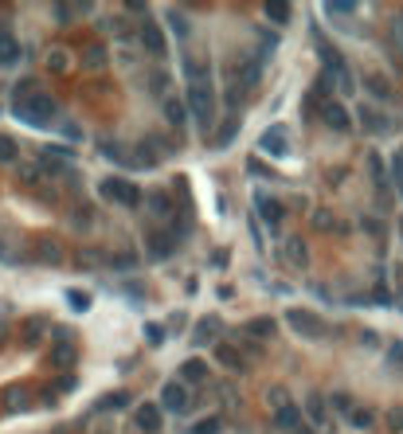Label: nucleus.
<instances>
[{"label": "nucleus", "instance_id": "obj_38", "mask_svg": "<svg viewBox=\"0 0 403 434\" xmlns=\"http://www.w3.org/2000/svg\"><path fill=\"white\" fill-rule=\"evenodd\" d=\"M309 415H313L318 422H325V403H321L318 395H313V403H309Z\"/></svg>", "mask_w": 403, "mask_h": 434}, {"label": "nucleus", "instance_id": "obj_15", "mask_svg": "<svg viewBox=\"0 0 403 434\" xmlns=\"http://www.w3.org/2000/svg\"><path fill=\"white\" fill-rule=\"evenodd\" d=\"M20 59V43L12 32H0V63H16Z\"/></svg>", "mask_w": 403, "mask_h": 434}, {"label": "nucleus", "instance_id": "obj_1", "mask_svg": "<svg viewBox=\"0 0 403 434\" xmlns=\"http://www.w3.org/2000/svg\"><path fill=\"white\" fill-rule=\"evenodd\" d=\"M12 110L16 118L28 121V125H51V121L59 118V106H55V98L36 90L32 83H20L12 94Z\"/></svg>", "mask_w": 403, "mask_h": 434}, {"label": "nucleus", "instance_id": "obj_6", "mask_svg": "<svg viewBox=\"0 0 403 434\" xmlns=\"http://www.w3.org/2000/svg\"><path fill=\"white\" fill-rule=\"evenodd\" d=\"M321 118H325L329 130H349L353 125V118H349V110L341 102H321Z\"/></svg>", "mask_w": 403, "mask_h": 434}, {"label": "nucleus", "instance_id": "obj_22", "mask_svg": "<svg viewBox=\"0 0 403 434\" xmlns=\"http://www.w3.org/2000/svg\"><path fill=\"white\" fill-rule=\"evenodd\" d=\"M274 329H278V325H274L270 317H258V321L247 325V333H251V337H255V333H258V337H274Z\"/></svg>", "mask_w": 403, "mask_h": 434}, {"label": "nucleus", "instance_id": "obj_37", "mask_svg": "<svg viewBox=\"0 0 403 434\" xmlns=\"http://www.w3.org/2000/svg\"><path fill=\"white\" fill-rule=\"evenodd\" d=\"M353 8L356 4H344V0H333L329 4V12H337V16H353Z\"/></svg>", "mask_w": 403, "mask_h": 434}, {"label": "nucleus", "instance_id": "obj_46", "mask_svg": "<svg viewBox=\"0 0 403 434\" xmlns=\"http://www.w3.org/2000/svg\"><path fill=\"white\" fill-rule=\"evenodd\" d=\"M400 302H403V298H400ZM400 309H403V305H400Z\"/></svg>", "mask_w": 403, "mask_h": 434}, {"label": "nucleus", "instance_id": "obj_40", "mask_svg": "<svg viewBox=\"0 0 403 434\" xmlns=\"http://www.w3.org/2000/svg\"><path fill=\"white\" fill-rule=\"evenodd\" d=\"M134 262H137L134 254H114V266H118V270H130Z\"/></svg>", "mask_w": 403, "mask_h": 434}, {"label": "nucleus", "instance_id": "obj_16", "mask_svg": "<svg viewBox=\"0 0 403 434\" xmlns=\"http://www.w3.org/2000/svg\"><path fill=\"white\" fill-rule=\"evenodd\" d=\"M360 118H364L368 133H388L391 130V121H384V114H376V110H360Z\"/></svg>", "mask_w": 403, "mask_h": 434}, {"label": "nucleus", "instance_id": "obj_5", "mask_svg": "<svg viewBox=\"0 0 403 434\" xmlns=\"http://www.w3.org/2000/svg\"><path fill=\"white\" fill-rule=\"evenodd\" d=\"M102 196H110V200H118V204H125V207H134L137 200H141V192H137V184H130V180H102Z\"/></svg>", "mask_w": 403, "mask_h": 434}, {"label": "nucleus", "instance_id": "obj_9", "mask_svg": "<svg viewBox=\"0 0 403 434\" xmlns=\"http://www.w3.org/2000/svg\"><path fill=\"white\" fill-rule=\"evenodd\" d=\"M220 317H200L196 321V333H192V340H200V344H208V340H216V333H220Z\"/></svg>", "mask_w": 403, "mask_h": 434}, {"label": "nucleus", "instance_id": "obj_44", "mask_svg": "<svg viewBox=\"0 0 403 434\" xmlns=\"http://www.w3.org/2000/svg\"><path fill=\"white\" fill-rule=\"evenodd\" d=\"M333 407H337V411H353V407H349V395H333Z\"/></svg>", "mask_w": 403, "mask_h": 434}, {"label": "nucleus", "instance_id": "obj_39", "mask_svg": "<svg viewBox=\"0 0 403 434\" xmlns=\"http://www.w3.org/2000/svg\"><path fill=\"white\" fill-rule=\"evenodd\" d=\"M235 130H239V121L231 118V121H227V125L220 130V145H223V141H231V137H235Z\"/></svg>", "mask_w": 403, "mask_h": 434}, {"label": "nucleus", "instance_id": "obj_31", "mask_svg": "<svg viewBox=\"0 0 403 434\" xmlns=\"http://www.w3.org/2000/svg\"><path fill=\"white\" fill-rule=\"evenodd\" d=\"M83 63H86V67H102V63H106V51H102V48H90Z\"/></svg>", "mask_w": 403, "mask_h": 434}, {"label": "nucleus", "instance_id": "obj_20", "mask_svg": "<svg viewBox=\"0 0 403 434\" xmlns=\"http://www.w3.org/2000/svg\"><path fill=\"white\" fill-rule=\"evenodd\" d=\"M165 118H169V125H184V118H188V106H184V102H176V98H169V102H165Z\"/></svg>", "mask_w": 403, "mask_h": 434}, {"label": "nucleus", "instance_id": "obj_2", "mask_svg": "<svg viewBox=\"0 0 403 434\" xmlns=\"http://www.w3.org/2000/svg\"><path fill=\"white\" fill-rule=\"evenodd\" d=\"M188 114L196 118V125H211V118H216V94H211L208 83H192L188 86Z\"/></svg>", "mask_w": 403, "mask_h": 434}, {"label": "nucleus", "instance_id": "obj_13", "mask_svg": "<svg viewBox=\"0 0 403 434\" xmlns=\"http://www.w3.org/2000/svg\"><path fill=\"white\" fill-rule=\"evenodd\" d=\"M39 165L51 169V172H63L67 169V149H43V153H39Z\"/></svg>", "mask_w": 403, "mask_h": 434}, {"label": "nucleus", "instance_id": "obj_14", "mask_svg": "<svg viewBox=\"0 0 403 434\" xmlns=\"http://www.w3.org/2000/svg\"><path fill=\"white\" fill-rule=\"evenodd\" d=\"M134 419H137V426H141V431H157V426H161V411L153 407V403H145V407H137Z\"/></svg>", "mask_w": 403, "mask_h": 434}, {"label": "nucleus", "instance_id": "obj_35", "mask_svg": "<svg viewBox=\"0 0 403 434\" xmlns=\"http://www.w3.org/2000/svg\"><path fill=\"white\" fill-rule=\"evenodd\" d=\"M391 176H395V184L403 188V153H395V161H391Z\"/></svg>", "mask_w": 403, "mask_h": 434}, {"label": "nucleus", "instance_id": "obj_33", "mask_svg": "<svg viewBox=\"0 0 403 434\" xmlns=\"http://www.w3.org/2000/svg\"><path fill=\"white\" fill-rule=\"evenodd\" d=\"M145 340L149 344H161V340H165V329L161 325H145Z\"/></svg>", "mask_w": 403, "mask_h": 434}, {"label": "nucleus", "instance_id": "obj_26", "mask_svg": "<svg viewBox=\"0 0 403 434\" xmlns=\"http://www.w3.org/2000/svg\"><path fill=\"white\" fill-rule=\"evenodd\" d=\"M67 302H71L74 309H90V293H86V289H67Z\"/></svg>", "mask_w": 403, "mask_h": 434}, {"label": "nucleus", "instance_id": "obj_29", "mask_svg": "<svg viewBox=\"0 0 403 434\" xmlns=\"http://www.w3.org/2000/svg\"><path fill=\"white\" fill-rule=\"evenodd\" d=\"M349 419H353V426H360V431H368V426H372V411H349Z\"/></svg>", "mask_w": 403, "mask_h": 434}, {"label": "nucleus", "instance_id": "obj_7", "mask_svg": "<svg viewBox=\"0 0 403 434\" xmlns=\"http://www.w3.org/2000/svg\"><path fill=\"white\" fill-rule=\"evenodd\" d=\"M141 43L149 55H165V32L157 24H141Z\"/></svg>", "mask_w": 403, "mask_h": 434}, {"label": "nucleus", "instance_id": "obj_11", "mask_svg": "<svg viewBox=\"0 0 403 434\" xmlns=\"http://www.w3.org/2000/svg\"><path fill=\"white\" fill-rule=\"evenodd\" d=\"M274 422H278L282 431H302V411L293 407V403H286V407L274 415Z\"/></svg>", "mask_w": 403, "mask_h": 434}, {"label": "nucleus", "instance_id": "obj_25", "mask_svg": "<svg viewBox=\"0 0 403 434\" xmlns=\"http://www.w3.org/2000/svg\"><path fill=\"white\" fill-rule=\"evenodd\" d=\"M192 434H220V419L216 415H208V419H200L192 426Z\"/></svg>", "mask_w": 403, "mask_h": 434}, {"label": "nucleus", "instance_id": "obj_43", "mask_svg": "<svg viewBox=\"0 0 403 434\" xmlns=\"http://www.w3.org/2000/svg\"><path fill=\"white\" fill-rule=\"evenodd\" d=\"M172 28H176L180 36H184V32H188V24H184V16H180V12H172Z\"/></svg>", "mask_w": 403, "mask_h": 434}, {"label": "nucleus", "instance_id": "obj_42", "mask_svg": "<svg viewBox=\"0 0 403 434\" xmlns=\"http://www.w3.org/2000/svg\"><path fill=\"white\" fill-rule=\"evenodd\" d=\"M51 71H63V67H67V59H63V51H51Z\"/></svg>", "mask_w": 403, "mask_h": 434}, {"label": "nucleus", "instance_id": "obj_36", "mask_svg": "<svg viewBox=\"0 0 403 434\" xmlns=\"http://www.w3.org/2000/svg\"><path fill=\"white\" fill-rule=\"evenodd\" d=\"M79 262H83V266H98V262H102V254H98V251H79Z\"/></svg>", "mask_w": 403, "mask_h": 434}, {"label": "nucleus", "instance_id": "obj_18", "mask_svg": "<svg viewBox=\"0 0 403 434\" xmlns=\"http://www.w3.org/2000/svg\"><path fill=\"white\" fill-rule=\"evenodd\" d=\"M262 12H267V20H274V24H286V20H290V4H282V0H267V4H262Z\"/></svg>", "mask_w": 403, "mask_h": 434}, {"label": "nucleus", "instance_id": "obj_45", "mask_svg": "<svg viewBox=\"0 0 403 434\" xmlns=\"http://www.w3.org/2000/svg\"><path fill=\"white\" fill-rule=\"evenodd\" d=\"M0 254H4V247H0Z\"/></svg>", "mask_w": 403, "mask_h": 434}, {"label": "nucleus", "instance_id": "obj_8", "mask_svg": "<svg viewBox=\"0 0 403 434\" xmlns=\"http://www.w3.org/2000/svg\"><path fill=\"white\" fill-rule=\"evenodd\" d=\"M184 403H188L184 387L180 384H165V391H161V407L165 411H184Z\"/></svg>", "mask_w": 403, "mask_h": 434}, {"label": "nucleus", "instance_id": "obj_19", "mask_svg": "<svg viewBox=\"0 0 403 434\" xmlns=\"http://www.w3.org/2000/svg\"><path fill=\"white\" fill-rule=\"evenodd\" d=\"M258 211H262V219H267V223H278L286 207H282L278 200H270V196H262V200H258Z\"/></svg>", "mask_w": 403, "mask_h": 434}, {"label": "nucleus", "instance_id": "obj_27", "mask_svg": "<svg viewBox=\"0 0 403 434\" xmlns=\"http://www.w3.org/2000/svg\"><path fill=\"white\" fill-rule=\"evenodd\" d=\"M153 254H157V258L172 254V235H153Z\"/></svg>", "mask_w": 403, "mask_h": 434}, {"label": "nucleus", "instance_id": "obj_10", "mask_svg": "<svg viewBox=\"0 0 403 434\" xmlns=\"http://www.w3.org/2000/svg\"><path fill=\"white\" fill-rule=\"evenodd\" d=\"M36 258H39V262H48V266H55V262H63V247L55 239H39Z\"/></svg>", "mask_w": 403, "mask_h": 434}, {"label": "nucleus", "instance_id": "obj_32", "mask_svg": "<svg viewBox=\"0 0 403 434\" xmlns=\"http://www.w3.org/2000/svg\"><path fill=\"white\" fill-rule=\"evenodd\" d=\"M313 227H321V231H333L337 223H333V216H329V211H313Z\"/></svg>", "mask_w": 403, "mask_h": 434}, {"label": "nucleus", "instance_id": "obj_24", "mask_svg": "<svg viewBox=\"0 0 403 434\" xmlns=\"http://www.w3.org/2000/svg\"><path fill=\"white\" fill-rule=\"evenodd\" d=\"M102 407L106 411H122V407H130V395H125V391H114V395L102 399Z\"/></svg>", "mask_w": 403, "mask_h": 434}, {"label": "nucleus", "instance_id": "obj_4", "mask_svg": "<svg viewBox=\"0 0 403 434\" xmlns=\"http://www.w3.org/2000/svg\"><path fill=\"white\" fill-rule=\"evenodd\" d=\"M258 149H262L267 157H286V153H290V137H286L282 125H270V130L258 137Z\"/></svg>", "mask_w": 403, "mask_h": 434}, {"label": "nucleus", "instance_id": "obj_34", "mask_svg": "<svg viewBox=\"0 0 403 434\" xmlns=\"http://www.w3.org/2000/svg\"><path fill=\"white\" fill-rule=\"evenodd\" d=\"M270 403H274V407H286V403H290V395H286V391H282V387H270Z\"/></svg>", "mask_w": 403, "mask_h": 434}, {"label": "nucleus", "instance_id": "obj_23", "mask_svg": "<svg viewBox=\"0 0 403 434\" xmlns=\"http://www.w3.org/2000/svg\"><path fill=\"white\" fill-rule=\"evenodd\" d=\"M149 204H153V211H157L161 219H169V216H172V204H169V196H161V192H157V196H149Z\"/></svg>", "mask_w": 403, "mask_h": 434}, {"label": "nucleus", "instance_id": "obj_28", "mask_svg": "<svg viewBox=\"0 0 403 434\" xmlns=\"http://www.w3.org/2000/svg\"><path fill=\"white\" fill-rule=\"evenodd\" d=\"M368 90H372V94H380V98H388V94H391V86L384 83L380 74H368Z\"/></svg>", "mask_w": 403, "mask_h": 434}, {"label": "nucleus", "instance_id": "obj_21", "mask_svg": "<svg viewBox=\"0 0 403 434\" xmlns=\"http://www.w3.org/2000/svg\"><path fill=\"white\" fill-rule=\"evenodd\" d=\"M180 375L188 380V384H200V380H204L208 372H204V364H200V360H184V364H180Z\"/></svg>", "mask_w": 403, "mask_h": 434}, {"label": "nucleus", "instance_id": "obj_12", "mask_svg": "<svg viewBox=\"0 0 403 434\" xmlns=\"http://www.w3.org/2000/svg\"><path fill=\"white\" fill-rule=\"evenodd\" d=\"M216 360H220L227 372H243V356H239V349H231V344H220V349H216Z\"/></svg>", "mask_w": 403, "mask_h": 434}, {"label": "nucleus", "instance_id": "obj_17", "mask_svg": "<svg viewBox=\"0 0 403 434\" xmlns=\"http://www.w3.org/2000/svg\"><path fill=\"white\" fill-rule=\"evenodd\" d=\"M286 258H290L293 266H306V262H309L306 242H302V239H286Z\"/></svg>", "mask_w": 403, "mask_h": 434}, {"label": "nucleus", "instance_id": "obj_41", "mask_svg": "<svg viewBox=\"0 0 403 434\" xmlns=\"http://www.w3.org/2000/svg\"><path fill=\"white\" fill-rule=\"evenodd\" d=\"M388 422H391V431H403V407H395L388 415Z\"/></svg>", "mask_w": 403, "mask_h": 434}, {"label": "nucleus", "instance_id": "obj_30", "mask_svg": "<svg viewBox=\"0 0 403 434\" xmlns=\"http://www.w3.org/2000/svg\"><path fill=\"white\" fill-rule=\"evenodd\" d=\"M0 161H16V141L12 137H0Z\"/></svg>", "mask_w": 403, "mask_h": 434}, {"label": "nucleus", "instance_id": "obj_3", "mask_svg": "<svg viewBox=\"0 0 403 434\" xmlns=\"http://www.w3.org/2000/svg\"><path fill=\"white\" fill-rule=\"evenodd\" d=\"M286 321H290V329H298V333H302V337H309V340H318V337H325V333H329V325H325L321 317L306 313V309H290V313H286Z\"/></svg>", "mask_w": 403, "mask_h": 434}]
</instances>
